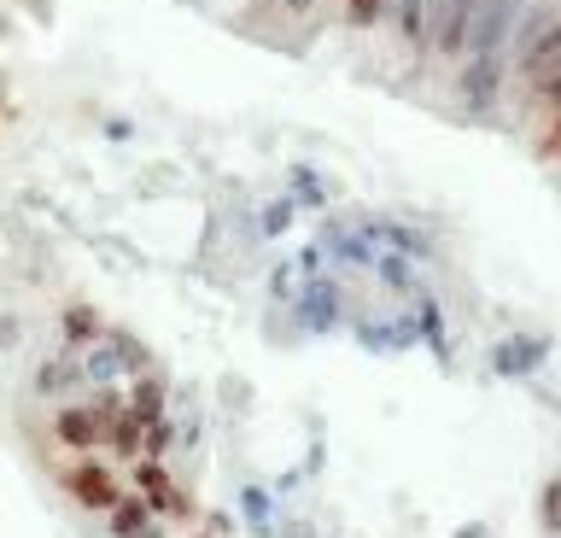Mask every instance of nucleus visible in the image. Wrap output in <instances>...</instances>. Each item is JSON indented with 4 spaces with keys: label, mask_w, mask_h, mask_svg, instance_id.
Here are the masks:
<instances>
[{
    "label": "nucleus",
    "mask_w": 561,
    "mask_h": 538,
    "mask_svg": "<svg viewBox=\"0 0 561 538\" xmlns=\"http://www.w3.org/2000/svg\"><path fill=\"white\" fill-rule=\"evenodd\" d=\"M508 89H515L508 54H468L462 59V106H468V117H497Z\"/></svg>",
    "instance_id": "f257e3e1"
},
{
    "label": "nucleus",
    "mask_w": 561,
    "mask_h": 538,
    "mask_svg": "<svg viewBox=\"0 0 561 538\" xmlns=\"http://www.w3.org/2000/svg\"><path fill=\"white\" fill-rule=\"evenodd\" d=\"M59 480H65V492L77 497L82 510H94V515H112V503L123 497V480H117L112 468H105V462L94 457V450H88V457H77V462H70V468H65Z\"/></svg>",
    "instance_id": "f03ea898"
},
{
    "label": "nucleus",
    "mask_w": 561,
    "mask_h": 538,
    "mask_svg": "<svg viewBox=\"0 0 561 538\" xmlns=\"http://www.w3.org/2000/svg\"><path fill=\"white\" fill-rule=\"evenodd\" d=\"M105 410L100 404H70L59 410V422H53V439H59L65 450H77V457H88V450H100L105 445Z\"/></svg>",
    "instance_id": "7ed1b4c3"
},
{
    "label": "nucleus",
    "mask_w": 561,
    "mask_h": 538,
    "mask_svg": "<svg viewBox=\"0 0 561 538\" xmlns=\"http://www.w3.org/2000/svg\"><path fill=\"white\" fill-rule=\"evenodd\" d=\"M135 492L152 503V515H158V510H164V515H187V497L175 492L170 468L158 462V457H135Z\"/></svg>",
    "instance_id": "20e7f679"
},
{
    "label": "nucleus",
    "mask_w": 561,
    "mask_h": 538,
    "mask_svg": "<svg viewBox=\"0 0 561 538\" xmlns=\"http://www.w3.org/2000/svg\"><path fill=\"white\" fill-rule=\"evenodd\" d=\"M433 0H392V19H386V24H392L398 30V42L403 47H427V36H433Z\"/></svg>",
    "instance_id": "39448f33"
},
{
    "label": "nucleus",
    "mask_w": 561,
    "mask_h": 538,
    "mask_svg": "<svg viewBox=\"0 0 561 538\" xmlns=\"http://www.w3.org/2000/svg\"><path fill=\"white\" fill-rule=\"evenodd\" d=\"M520 89H526V100H533V117H538V112H561V59L543 65L538 77H526Z\"/></svg>",
    "instance_id": "423d86ee"
},
{
    "label": "nucleus",
    "mask_w": 561,
    "mask_h": 538,
    "mask_svg": "<svg viewBox=\"0 0 561 538\" xmlns=\"http://www.w3.org/2000/svg\"><path fill=\"white\" fill-rule=\"evenodd\" d=\"M333 12H340L345 30H375L392 19V0H333Z\"/></svg>",
    "instance_id": "0eeeda50"
},
{
    "label": "nucleus",
    "mask_w": 561,
    "mask_h": 538,
    "mask_svg": "<svg viewBox=\"0 0 561 538\" xmlns=\"http://www.w3.org/2000/svg\"><path fill=\"white\" fill-rule=\"evenodd\" d=\"M105 334V328H100V317H94V310H82V305H70L65 310V345H70V352H82V345H94Z\"/></svg>",
    "instance_id": "6e6552de"
},
{
    "label": "nucleus",
    "mask_w": 561,
    "mask_h": 538,
    "mask_svg": "<svg viewBox=\"0 0 561 538\" xmlns=\"http://www.w3.org/2000/svg\"><path fill=\"white\" fill-rule=\"evenodd\" d=\"M533 152L538 159H561V112H538L533 117Z\"/></svg>",
    "instance_id": "1a4fd4ad"
},
{
    "label": "nucleus",
    "mask_w": 561,
    "mask_h": 538,
    "mask_svg": "<svg viewBox=\"0 0 561 538\" xmlns=\"http://www.w3.org/2000/svg\"><path fill=\"white\" fill-rule=\"evenodd\" d=\"M129 410L140 415V422H164V392H158V380H135L129 387Z\"/></svg>",
    "instance_id": "9d476101"
}]
</instances>
